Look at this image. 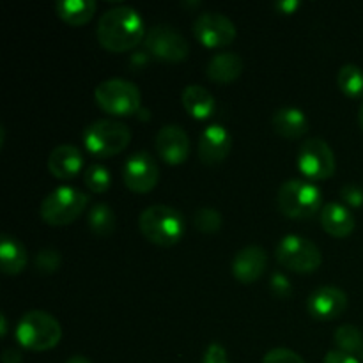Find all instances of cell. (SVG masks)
Instances as JSON below:
<instances>
[{
	"instance_id": "obj_31",
	"label": "cell",
	"mask_w": 363,
	"mask_h": 363,
	"mask_svg": "<svg viewBox=\"0 0 363 363\" xmlns=\"http://www.w3.org/2000/svg\"><path fill=\"white\" fill-rule=\"evenodd\" d=\"M269 291L273 293V296L280 298V300H287V298L293 296V284L284 273L277 272L269 279Z\"/></svg>"
},
{
	"instance_id": "obj_11",
	"label": "cell",
	"mask_w": 363,
	"mask_h": 363,
	"mask_svg": "<svg viewBox=\"0 0 363 363\" xmlns=\"http://www.w3.org/2000/svg\"><path fill=\"white\" fill-rule=\"evenodd\" d=\"M194 34L206 48H222L236 39L238 28L222 13H202L194 21Z\"/></svg>"
},
{
	"instance_id": "obj_5",
	"label": "cell",
	"mask_w": 363,
	"mask_h": 363,
	"mask_svg": "<svg viewBox=\"0 0 363 363\" xmlns=\"http://www.w3.org/2000/svg\"><path fill=\"white\" fill-rule=\"evenodd\" d=\"M89 204V195L73 186H59L50 191L41 202L39 215L52 227H64L82 216Z\"/></svg>"
},
{
	"instance_id": "obj_38",
	"label": "cell",
	"mask_w": 363,
	"mask_h": 363,
	"mask_svg": "<svg viewBox=\"0 0 363 363\" xmlns=\"http://www.w3.org/2000/svg\"><path fill=\"white\" fill-rule=\"evenodd\" d=\"M66 363H92V362H91V360H89V358L82 357V354H74V357L67 358V360H66Z\"/></svg>"
},
{
	"instance_id": "obj_1",
	"label": "cell",
	"mask_w": 363,
	"mask_h": 363,
	"mask_svg": "<svg viewBox=\"0 0 363 363\" xmlns=\"http://www.w3.org/2000/svg\"><path fill=\"white\" fill-rule=\"evenodd\" d=\"M145 34L144 18L131 6H116L105 11L96 27L99 45L116 53L133 50L144 41Z\"/></svg>"
},
{
	"instance_id": "obj_27",
	"label": "cell",
	"mask_w": 363,
	"mask_h": 363,
	"mask_svg": "<svg viewBox=\"0 0 363 363\" xmlns=\"http://www.w3.org/2000/svg\"><path fill=\"white\" fill-rule=\"evenodd\" d=\"M84 183L94 194H103L110 188L112 184V176H110L108 169L105 165H99V163H92L85 169L84 172Z\"/></svg>"
},
{
	"instance_id": "obj_13",
	"label": "cell",
	"mask_w": 363,
	"mask_h": 363,
	"mask_svg": "<svg viewBox=\"0 0 363 363\" xmlns=\"http://www.w3.org/2000/svg\"><path fill=\"white\" fill-rule=\"evenodd\" d=\"M155 147L163 162L181 165L190 156V137L179 124H165L156 133Z\"/></svg>"
},
{
	"instance_id": "obj_28",
	"label": "cell",
	"mask_w": 363,
	"mask_h": 363,
	"mask_svg": "<svg viewBox=\"0 0 363 363\" xmlns=\"http://www.w3.org/2000/svg\"><path fill=\"white\" fill-rule=\"evenodd\" d=\"M194 223L201 233L204 234H213L218 233L220 227H222L223 218L220 215L218 209L215 208H201L195 211L194 216Z\"/></svg>"
},
{
	"instance_id": "obj_39",
	"label": "cell",
	"mask_w": 363,
	"mask_h": 363,
	"mask_svg": "<svg viewBox=\"0 0 363 363\" xmlns=\"http://www.w3.org/2000/svg\"><path fill=\"white\" fill-rule=\"evenodd\" d=\"M358 124H360V128L363 130V101H362L360 108H358Z\"/></svg>"
},
{
	"instance_id": "obj_22",
	"label": "cell",
	"mask_w": 363,
	"mask_h": 363,
	"mask_svg": "<svg viewBox=\"0 0 363 363\" xmlns=\"http://www.w3.org/2000/svg\"><path fill=\"white\" fill-rule=\"evenodd\" d=\"M183 106L194 119H208L215 112V96L202 85H188L183 91Z\"/></svg>"
},
{
	"instance_id": "obj_16",
	"label": "cell",
	"mask_w": 363,
	"mask_h": 363,
	"mask_svg": "<svg viewBox=\"0 0 363 363\" xmlns=\"http://www.w3.org/2000/svg\"><path fill=\"white\" fill-rule=\"evenodd\" d=\"M266 268H268V254L259 245H248L241 248L233 259L234 279L245 286L261 279Z\"/></svg>"
},
{
	"instance_id": "obj_30",
	"label": "cell",
	"mask_w": 363,
	"mask_h": 363,
	"mask_svg": "<svg viewBox=\"0 0 363 363\" xmlns=\"http://www.w3.org/2000/svg\"><path fill=\"white\" fill-rule=\"evenodd\" d=\"M262 363H305V360L296 351L287 350V347H275L264 354Z\"/></svg>"
},
{
	"instance_id": "obj_17",
	"label": "cell",
	"mask_w": 363,
	"mask_h": 363,
	"mask_svg": "<svg viewBox=\"0 0 363 363\" xmlns=\"http://www.w3.org/2000/svg\"><path fill=\"white\" fill-rule=\"evenodd\" d=\"M48 170L57 179H71L84 170V152L73 144H60L48 156Z\"/></svg>"
},
{
	"instance_id": "obj_4",
	"label": "cell",
	"mask_w": 363,
	"mask_h": 363,
	"mask_svg": "<svg viewBox=\"0 0 363 363\" xmlns=\"http://www.w3.org/2000/svg\"><path fill=\"white\" fill-rule=\"evenodd\" d=\"M84 145L96 158H110L121 155L131 142V131L116 119H98L84 130Z\"/></svg>"
},
{
	"instance_id": "obj_37",
	"label": "cell",
	"mask_w": 363,
	"mask_h": 363,
	"mask_svg": "<svg viewBox=\"0 0 363 363\" xmlns=\"http://www.w3.org/2000/svg\"><path fill=\"white\" fill-rule=\"evenodd\" d=\"M0 335L2 337H6L7 335V318H6V314H0Z\"/></svg>"
},
{
	"instance_id": "obj_21",
	"label": "cell",
	"mask_w": 363,
	"mask_h": 363,
	"mask_svg": "<svg viewBox=\"0 0 363 363\" xmlns=\"http://www.w3.org/2000/svg\"><path fill=\"white\" fill-rule=\"evenodd\" d=\"M28 261L27 248L18 238L2 234L0 238V264L6 275H20Z\"/></svg>"
},
{
	"instance_id": "obj_29",
	"label": "cell",
	"mask_w": 363,
	"mask_h": 363,
	"mask_svg": "<svg viewBox=\"0 0 363 363\" xmlns=\"http://www.w3.org/2000/svg\"><path fill=\"white\" fill-rule=\"evenodd\" d=\"M60 268V254L53 248H43L35 255V269L45 275H52Z\"/></svg>"
},
{
	"instance_id": "obj_9",
	"label": "cell",
	"mask_w": 363,
	"mask_h": 363,
	"mask_svg": "<svg viewBox=\"0 0 363 363\" xmlns=\"http://www.w3.org/2000/svg\"><path fill=\"white\" fill-rule=\"evenodd\" d=\"M296 165L300 172L311 181L330 179L335 174V152L326 140L319 137L307 138L298 147Z\"/></svg>"
},
{
	"instance_id": "obj_8",
	"label": "cell",
	"mask_w": 363,
	"mask_h": 363,
	"mask_svg": "<svg viewBox=\"0 0 363 363\" xmlns=\"http://www.w3.org/2000/svg\"><path fill=\"white\" fill-rule=\"evenodd\" d=\"M275 257L280 266L294 273H314L323 264L318 245L298 234H287L279 241Z\"/></svg>"
},
{
	"instance_id": "obj_2",
	"label": "cell",
	"mask_w": 363,
	"mask_h": 363,
	"mask_svg": "<svg viewBox=\"0 0 363 363\" xmlns=\"http://www.w3.org/2000/svg\"><path fill=\"white\" fill-rule=\"evenodd\" d=\"M138 229L149 243L172 247L183 240L186 222L179 209L167 204H152L138 216Z\"/></svg>"
},
{
	"instance_id": "obj_6",
	"label": "cell",
	"mask_w": 363,
	"mask_h": 363,
	"mask_svg": "<svg viewBox=\"0 0 363 363\" xmlns=\"http://www.w3.org/2000/svg\"><path fill=\"white\" fill-rule=\"evenodd\" d=\"M277 202L289 218L307 220L323 209V194L312 181L289 179L279 188Z\"/></svg>"
},
{
	"instance_id": "obj_7",
	"label": "cell",
	"mask_w": 363,
	"mask_h": 363,
	"mask_svg": "<svg viewBox=\"0 0 363 363\" xmlns=\"http://www.w3.org/2000/svg\"><path fill=\"white\" fill-rule=\"evenodd\" d=\"M96 105L113 117L133 116L140 110V89L124 78H108L94 89Z\"/></svg>"
},
{
	"instance_id": "obj_3",
	"label": "cell",
	"mask_w": 363,
	"mask_h": 363,
	"mask_svg": "<svg viewBox=\"0 0 363 363\" xmlns=\"http://www.w3.org/2000/svg\"><path fill=\"white\" fill-rule=\"evenodd\" d=\"M18 344L28 351H50L62 339V326L50 312L28 311L18 321L14 330Z\"/></svg>"
},
{
	"instance_id": "obj_12",
	"label": "cell",
	"mask_w": 363,
	"mask_h": 363,
	"mask_svg": "<svg viewBox=\"0 0 363 363\" xmlns=\"http://www.w3.org/2000/svg\"><path fill=\"white\" fill-rule=\"evenodd\" d=\"M124 184L135 194H147L158 184L160 169L151 152L137 151L128 156L123 169Z\"/></svg>"
},
{
	"instance_id": "obj_35",
	"label": "cell",
	"mask_w": 363,
	"mask_h": 363,
	"mask_svg": "<svg viewBox=\"0 0 363 363\" xmlns=\"http://www.w3.org/2000/svg\"><path fill=\"white\" fill-rule=\"evenodd\" d=\"M275 6H277V9L280 11V13L293 14L294 11L300 7V2H298V0H280V2H277Z\"/></svg>"
},
{
	"instance_id": "obj_20",
	"label": "cell",
	"mask_w": 363,
	"mask_h": 363,
	"mask_svg": "<svg viewBox=\"0 0 363 363\" xmlns=\"http://www.w3.org/2000/svg\"><path fill=\"white\" fill-rule=\"evenodd\" d=\"M243 73V59L234 52H220L211 57L206 74L215 84H230Z\"/></svg>"
},
{
	"instance_id": "obj_25",
	"label": "cell",
	"mask_w": 363,
	"mask_h": 363,
	"mask_svg": "<svg viewBox=\"0 0 363 363\" xmlns=\"http://www.w3.org/2000/svg\"><path fill=\"white\" fill-rule=\"evenodd\" d=\"M337 85L340 92L351 99L363 96V69L357 64H344L337 73Z\"/></svg>"
},
{
	"instance_id": "obj_33",
	"label": "cell",
	"mask_w": 363,
	"mask_h": 363,
	"mask_svg": "<svg viewBox=\"0 0 363 363\" xmlns=\"http://www.w3.org/2000/svg\"><path fill=\"white\" fill-rule=\"evenodd\" d=\"M201 363H229V357L222 344L213 342L206 347Z\"/></svg>"
},
{
	"instance_id": "obj_18",
	"label": "cell",
	"mask_w": 363,
	"mask_h": 363,
	"mask_svg": "<svg viewBox=\"0 0 363 363\" xmlns=\"http://www.w3.org/2000/svg\"><path fill=\"white\" fill-rule=\"evenodd\" d=\"M272 126L275 133L280 137L287 138V140H296L301 138L311 128V121H308L307 113L296 106H282L277 110L272 117Z\"/></svg>"
},
{
	"instance_id": "obj_15",
	"label": "cell",
	"mask_w": 363,
	"mask_h": 363,
	"mask_svg": "<svg viewBox=\"0 0 363 363\" xmlns=\"http://www.w3.org/2000/svg\"><path fill=\"white\" fill-rule=\"evenodd\" d=\"M230 147H233V135L223 124H209L199 137V158L206 165L222 163L229 156Z\"/></svg>"
},
{
	"instance_id": "obj_14",
	"label": "cell",
	"mask_w": 363,
	"mask_h": 363,
	"mask_svg": "<svg viewBox=\"0 0 363 363\" xmlns=\"http://www.w3.org/2000/svg\"><path fill=\"white\" fill-rule=\"evenodd\" d=\"M347 294L340 287L321 286L311 293L307 300V311L319 321H332L346 312Z\"/></svg>"
},
{
	"instance_id": "obj_23",
	"label": "cell",
	"mask_w": 363,
	"mask_h": 363,
	"mask_svg": "<svg viewBox=\"0 0 363 363\" xmlns=\"http://www.w3.org/2000/svg\"><path fill=\"white\" fill-rule=\"evenodd\" d=\"M96 7L98 6H96L94 0H59V2H55L53 9H55L57 16L66 21L67 25L80 27V25L92 20Z\"/></svg>"
},
{
	"instance_id": "obj_32",
	"label": "cell",
	"mask_w": 363,
	"mask_h": 363,
	"mask_svg": "<svg viewBox=\"0 0 363 363\" xmlns=\"http://www.w3.org/2000/svg\"><path fill=\"white\" fill-rule=\"evenodd\" d=\"M340 199H342L344 206L360 208V206H363V188L353 183L344 184V186L340 188Z\"/></svg>"
},
{
	"instance_id": "obj_10",
	"label": "cell",
	"mask_w": 363,
	"mask_h": 363,
	"mask_svg": "<svg viewBox=\"0 0 363 363\" xmlns=\"http://www.w3.org/2000/svg\"><path fill=\"white\" fill-rule=\"evenodd\" d=\"M144 46L155 59L163 62H181L190 53V45L177 28L167 23L155 25L145 34Z\"/></svg>"
},
{
	"instance_id": "obj_34",
	"label": "cell",
	"mask_w": 363,
	"mask_h": 363,
	"mask_svg": "<svg viewBox=\"0 0 363 363\" xmlns=\"http://www.w3.org/2000/svg\"><path fill=\"white\" fill-rule=\"evenodd\" d=\"M323 363H360V360L353 357V354H347L340 350H332L326 353Z\"/></svg>"
},
{
	"instance_id": "obj_19",
	"label": "cell",
	"mask_w": 363,
	"mask_h": 363,
	"mask_svg": "<svg viewBox=\"0 0 363 363\" xmlns=\"http://www.w3.org/2000/svg\"><path fill=\"white\" fill-rule=\"evenodd\" d=\"M321 227L333 238H347L354 230V216L342 202H326L321 209Z\"/></svg>"
},
{
	"instance_id": "obj_26",
	"label": "cell",
	"mask_w": 363,
	"mask_h": 363,
	"mask_svg": "<svg viewBox=\"0 0 363 363\" xmlns=\"http://www.w3.org/2000/svg\"><path fill=\"white\" fill-rule=\"evenodd\" d=\"M333 340L337 344V350L344 351L353 357H360L363 354V333L357 326L353 325H342L335 330L333 333Z\"/></svg>"
},
{
	"instance_id": "obj_36",
	"label": "cell",
	"mask_w": 363,
	"mask_h": 363,
	"mask_svg": "<svg viewBox=\"0 0 363 363\" xmlns=\"http://www.w3.org/2000/svg\"><path fill=\"white\" fill-rule=\"evenodd\" d=\"M21 351L14 347H7L2 353V363H21Z\"/></svg>"
},
{
	"instance_id": "obj_24",
	"label": "cell",
	"mask_w": 363,
	"mask_h": 363,
	"mask_svg": "<svg viewBox=\"0 0 363 363\" xmlns=\"http://www.w3.org/2000/svg\"><path fill=\"white\" fill-rule=\"evenodd\" d=\"M116 213L105 202L94 204L87 213V225L89 230L96 236H110L116 230Z\"/></svg>"
}]
</instances>
